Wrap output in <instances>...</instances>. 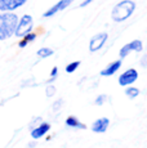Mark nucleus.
Returning <instances> with one entry per match:
<instances>
[{
    "label": "nucleus",
    "instance_id": "obj_1",
    "mask_svg": "<svg viewBox=\"0 0 147 148\" xmlns=\"http://www.w3.org/2000/svg\"><path fill=\"white\" fill-rule=\"evenodd\" d=\"M18 23V17L12 12L0 13V40H7L14 35V31Z\"/></svg>",
    "mask_w": 147,
    "mask_h": 148
},
{
    "label": "nucleus",
    "instance_id": "obj_2",
    "mask_svg": "<svg viewBox=\"0 0 147 148\" xmlns=\"http://www.w3.org/2000/svg\"><path fill=\"white\" fill-rule=\"evenodd\" d=\"M135 9V3L132 0H123L114 7L111 12V18L115 22H123L128 19Z\"/></svg>",
    "mask_w": 147,
    "mask_h": 148
},
{
    "label": "nucleus",
    "instance_id": "obj_3",
    "mask_svg": "<svg viewBox=\"0 0 147 148\" xmlns=\"http://www.w3.org/2000/svg\"><path fill=\"white\" fill-rule=\"evenodd\" d=\"M32 27H34L32 17L30 14H25V16L21 17V19H18L14 35L18 36V38H23L25 35H27V34H30L32 31Z\"/></svg>",
    "mask_w": 147,
    "mask_h": 148
},
{
    "label": "nucleus",
    "instance_id": "obj_4",
    "mask_svg": "<svg viewBox=\"0 0 147 148\" xmlns=\"http://www.w3.org/2000/svg\"><path fill=\"white\" fill-rule=\"evenodd\" d=\"M107 38H109V35H107L106 32H101V34L94 35L89 41V50L90 52H97V50H100L104 45Z\"/></svg>",
    "mask_w": 147,
    "mask_h": 148
},
{
    "label": "nucleus",
    "instance_id": "obj_5",
    "mask_svg": "<svg viewBox=\"0 0 147 148\" xmlns=\"http://www.w3.org/2000/svg\"><path fill=\"white\" fill-rule=\"evenodd\" d=\"M26 1L27 0H0V12H13Z\"/></svg>",
    "mask_w": 147,
    "mask_h": 148
},
{
    "label": "nucleus",
    "instance_id": "obj_6",
    "mask_svg": "<svg viewBox=\"0 0 147 148\" xmlns=\"http://www.w3.org/2000/svg\"><path fill=\"white\" fill-rule=\"evenodd\" d=\"M137 79H138V72L134 68H129L123 75H120V77H119V84H120L121 86H128V85L133 84Z\"/></svg>",
    "mask_w": 147,
    "mask_h": 148
},
{
    "label": "nucleus",
    "instance_id": "obj_7",
    "mask_svg": "<svg viewBox=\"0 0 147 148\" xmlns=\"http://www.w3.org/2000/svg\"><path fill=\"white\" fill-rule=\"evenodd\" d=\"M142 49H143L142 41L141 40H133L132 42H129V44H125L120 49V58H125L131 52H141Z\"/></svg>",
    "mask_w": 147,
    "mask_h": 148
},
{
    "label": "nucleus",
    "instance_id": "obj_8",
    "mask_svg": "<svg viewBox=\"0 0 147 148\" xmlns=\"http://www.w3.org/2000/svg\"><path fill=\"white\" fill-rule=\"evenodd\" d=\"M74 1V0H59V1L57 3L56 5H53L52 8H50L49 10H47L44 14H43V17H45V18H48V17H52V16H54V14H57L59 10H63V9H66L67 7H69L70 4Z\"/></svg>",
    "mask_w": 147,
    "mask_h": 148
},
{
    "label": "nucleus",
    "instance_id": "obj_9",
    "mask_svg": "<svg viewBox=\"0 0 147 148\" xmlns=\"http://www.w3.org/2000/svg\"><path fill=\"white\" fill-rule=\"evenodd\" d=\"M110 125V120L107 117H102V119H98L93 122L92 125V130L94 133H104L107 130Z\"/></svg>",
    "mask_w": 147,
    "mask_h": 148
},
{
    "label": "nucleus",
    "instance_id": "obj_10",
    "mask_svg": "<svg viewBox=\"0 0 147 148\" xmlns=\"http://www.w3.org/2000/svg\"><path fill=\"white\" fill-rule=\"evenodd\" d=\"M49 129H50L49 122H43V124H40L38 127L32 129V132H31V136H32L34 139H39V138H41L43 135L47 134V133L49 132Z\"/></svg>",
    "mask_w": 147,
    "mask_h": 148
},
{
    "label": "nucleus",
    "instance_id": "obj_11",
    "mask_svg": "<svg viewBox=\"0 0 147 148\" xmlns=\"http://www.w3.org/2000/svg\"><path fill=\"white\" fill-rule=\"evenodd\" d=\"M120 67H121V59H117V61L112 62V63L109 64L104 70L101 71V75L102 76H111V75H114Z\"/></svg>",
    "mask_w": 147,
    "mask_h": 148
},
{
    "label": "nucleus",
    "instance_id": "obj_12",
    "mask_svg": "<svg viewBox=\"0 0 147 148\" xmlns=\"http://www.w3.org/2000/svg\"><path fill=\"white\" fill-rule=\"evenodd\" d=\"M66 125L69 127H72V129H85V125L83 122L79 121V119L74 117V116H70V117L66 119Z\"/></svg>",
    "mask_w": 147,
    "mask_h": 148
},
{
    "label": "nucleus",
    "instance_id": "obj_13",
    "mask_svg": "<svg viewBox=\"0 0 147 148\" xmlns=\"http://www.w3.org/2000/svg\"><path fill=\"white\" fill-rule=\"evenodd\" d=\"M35 39H36V34H34V32L27 34V35H25L23 39H22V40L18 42V47H19V48L27 47V44H29V42H31V41H34Z\"/></svg>",
    "mask_w": 147,
    "mask_h": 148
},
{
    "label": "nucleus",
    "instance_id": "obj_14",
    "mask_svg": "<svg viewBox=\"0 0 147 148\" xmlns=\"http://www.w3.org/2000/svg\"><path fill=\"white\" fill-rule=\"evenodd\" d=\"M53 54V50L49 49V48H41V49L38 50V56L40 58H47V57H50Z\"/></svg>",
    "mask_w": 147,
    "mask_h": 148
},
{
    "label": "nucleus",
    "instance_id": "obj_15",
    "mask_svg": "<svg viewBox=\"0 0 147 148\" xmlns=\"http://www.w3.org/2000/svg\"><path fill=\"white\" fill-rule=\"evenodd\" d=\"M79 66H80V61L71 62L70 64H67V66H66V72H67V73H72L75 70H78Z\"/></svg>",
    "mask_w": 147,
    "mask_h": 148
},
{
    "label": "nucleus",
    "instance_id": "obj_16",
    "mask_svg": "<svg viewBox=\"0 0 147 148\" xmlns=\"http://www.w3.org/2000/svg\"><path fill=\"white\" fill-rule=\"evenodd\" d=\"M125 94L129 97V98H135L138 94H139V90L137 89V88H128V89L125 90Z\"/></svg>",
    "mask_w": 147,
    "mask_h": 148
},
{
    "label": "nucleus",
    "instance_id": "obj_17",
    "mask_svg": "<svg viewBox=\"0 0 147 148\" xmlns=\"http://www.w3.org/2000/svg\"><path fill=\"white\" fill-rule=\"evenodd\" d=\"M56 93V88L53 86V85H49V86H47V97H53Z\"/></svg>",
    "mask_w": 147,
    "mask_h": 148
},
{
    "label": "nucleus",
    "instance_id": "obj_18",
    "mask_svg": "<svg viewBox=\"0 0 147 148\" xmlns=\"http://www.w3.org/2000/svg\"><path fill=\"white\" fill-rule=\"evenodd\" d=\"M106 98H107L106 95H100L97 99H95V104H97V106H102V104L104 103V99Z\"/></svg>",
    "mask_w": 147,
    "mask_h": 148
},
{
    "label": "nucleus",
    "instance_id": "obj_19",
    "mask_svg": "<svg viewBox=\"0 0 147 148\" xmlns=\"http://www.w3.org/2000/svg\"><path fill=\"white\" fill-rule=\"evenodd\" d=\"M57 75H58V68H57V67H53L52 72H50V76H52V77H50V80H48V81L52 82L53 80H54V77H56Z\"/></svg>",
    "mask_w": 147,
    "mask_h": 148
},
{
    "label": "nucleus",
    "instance_id": "obj_20",
    "mask_svg": "<svg viewBox=\"0 0 147 148\" xmlns=\"http://www.w3.org/2000/svg\"><path fill=\"white\" fill-rule=\"evenodd\" d=\"M61 106H62V99H59L58 103L56 102V103L53 104V111H58V110H59V107H61Z\"/></svg>",
    "mask_w": 147,
    "mask_h": 148
},
{
    "label": "nucleus",
    "instance_id": "obj_21",
    "mask_svg": "<svg viewBox=\"0 0 147 148\" xmlns=\"http://www.w3.org/2000/svg\"><path fill=\"white\" fill-rule=\"evenodd\" d=\"M141 66L147 67V54H146V56H143L142 59H141Z\"/></svg>",
    "mask_w": 147,
    "mask_h": 148
},
{
    "label": "nucleus",
    "instance_id": "obj_22",
    "mask_svg": "<svg viewBox=\"0 0 147 148\" xmlns=\"http://www.w3.org/2000/svg\"><path fill=\"white\" fill-rule=\"evenodd\" d=\"M92 1H93V0H84V1H83V3H81V4H80V8H84V7H87V5H89L90 3H92Z\"/></svg>",
    "mask_w": 147,
    "mask_h": 148
}]
</instances>
